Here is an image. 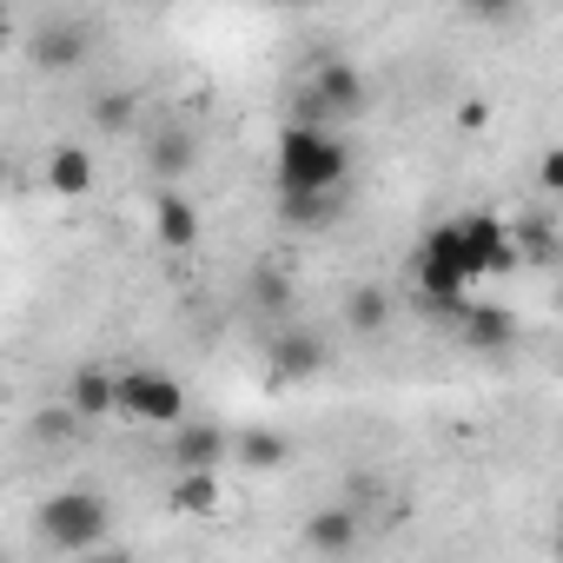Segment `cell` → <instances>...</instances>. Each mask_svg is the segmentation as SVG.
I'll list each match as a JSON object with an SVG mask.
<instances>
[{
  "label": "cell",
  "instance_id": "e0dca14e",
  "mask_svg": "<svg viewBox=\"0 0 563 563\" xmlns=\"http://www.w3.org/2000/svg\"><path fill=\"white\" fill-rule=\"evenodd\" d=\"M225 451H232L239 464H252V471H278V464H286V457H292V444H286V431H265V424H258V431H239V438H232Z\"/></svg>",
  "mask_w": 563,
  "mask_h": 563
},
{
  "label": "cell",
  "instance_id": "9c48e42d",
  "mask_svg": "<svg viewBox=\"0 0 563 563\" xmlns=\"http://www.w3.org/2000/svg\"><path fill=\"white\" fill-rule=\"evenodd\" d=\"M93 179H100V159H93L80 140H67V146L47 153V192H54V199H87Z\"/></svg>",
  "mask_w": 563,
  "mask_h": 563
},
{
  "label": "cell",
  "instance_id": "d4e9b609",
  "mask_svg": "<svg viewBox=\"0 0 563 563\" xmlns=\"http://www.w3.org/2000/svg\"><path fill=\"white\" fill-rule=\"evenodd\" d=\"M8 186H14V173H8V159H0V192H8Z\"/></svg>",
  "mask_w": 563,
  "mask_h": 563
},
{
  "label": "cell",
  "instance_id": "7c38bea8",
  "mask_svg": "<svg viewBox=\"0 0 563 563\" xmlns=\"http://www.w3.org/2000/svg\"><path fill=\"white\" fill-rule=\"evenodd\" d=\"M225 444H232V438H225L219 424H186V418H179L173 464H179V471H219V464H225Z\"/></svg>",
  "mask_w": 563,
  "mask_h": 563
},
{
  "label": "cell",
  "instance_id": "7a4b0ae2",
  "mask_svg": "<svg viewBox=\"0 0 563 563\" xmlns=\"http://www.w3.org/2000/svg\"><path fill=\"white\" fill-rule=\"evenodd\" d=\"M34 523H41V543H47V550H100L113 510H107L100 490L74 484V490H54V497L34 510Z\"/></svg>",
  "mask_w": 563,
  "mask_h": 563
},
{
  "label": "cell",
  "instance_id": "484cf974",
  "mask_svg": "<svg viewBox=\"0 0 563 563\" xmlns=\"http://www.w3.org/2000/svg\"><path fill=\"white\" fill-rule=\"evenodd\" d=\"M272 8H312V0H272Z\"/></svg>",
  "mask_w": 563,
  "mask_h": 563
},
{
  "label": "cell",
  "instance_id": "8fae6325",
  "mask_svg": "<svg viewBox=\"0 0 563 563\" xmlns=\"http://www.w3.org/2000/svg\"><path fill=\"white\" fill-rule=\"evenodd\" d=\"M358 537H365V523H358L352 504H325V510L306 517V550H319V556H345Z\"/></svg>",
  "mask_w": 563,
  "mask_h": 563
},
{
  "label": "cell",
  "instance_id": "ba28073f",
  "mask_svg": "<svg viewBox=\"0 0 563 563\" xmlns=\"http://www.w3.org/2000/svg\"><path fill=\"white\" fill-rule=\"evenodd\" d=\"M199 159H206V146H199V133H192V126H159V133L146 140V166H153L166 186L192 179V173H199Z\"/></svg>",
  "mask_w": 563,
  "mask_h": 563
},
{
  "label": "cell",
  "instance_id": "5bb4252c",
  "mask_svg": "<svg viewBox=\"0 0 563 563\" xmlns=\"http://www.w3.org/2000/svg\"><path fill=\"white\" fill-rule=\"evenodd\" d=\"M245 299H252V312H265V319H286L292 299H299V278H292V272H278V265H258V272H252V286H245Z\"/></svg>",
  "mask_w": 563,
  "mask_h": 563
},
{
  "label": "cell",
  "instance_id": "3957f363",
  "mask_svg": "<svg viewBox=\"0 0 563 563\" xmlns=\"http://www.w3.org/2000/svg\"><path fill=\"white\" fill-rule=\"evenodd\" d=\"M113 411L146 418V424H179V418H186V385H179L173 372H153V365L120 372V378H113Z\"/></svg>",
  "mask_w": 563,
  "mask_h": 563
},
{
  "label": "cell",
  "instance_id": "30bf717a",
  "mask_svg": "<svg viewBox=\"0 0 563 563\" xmlns=\"http://www.w3.org/2000/svg\"><path fill=\"white\" fill-rule=\"evenodd\" d=\"M153 232H159V245H166V252H192L206 225H199V206H192L179 186H166V192L153 199Z\"/></svg>",
  "mask_w": 563,
  "mask_h": 563
},
{
  "label": "cell",
  "instance_id": "44dd1931",
  "mask_svg": "<svg viewBox=\"0 0 563 563\" xmlns=\"http://www.w3.org/2000/svg\"><path fill=\"white\" fill-rule=\"evenodd\" d=\"M74 424H80V411H74V405H54V411L34 418V438H41V444H60V438H74Z\"/></svg>",
  "mask_w": 563,
  "mask_h": 563
},
{
  "label": "cell",
  "instance_id": "603a6c76",
  "mask_svg": "<svg viewBox=\"0 0 563 563\" xmlns=\"http://www.w3.org/2000/svg\"><path fill=\"white\" fill-rule=\"evenodd\" d=\"M537 186H543V192H563V153H556V146L543 153V166H537Z\"/></svg>",
  "mask_w": 563,
  "mask_h": 563
},
{
  "label": "cell",
  "instance_id": "7402d4cb",
  "mask_svg": "<svg viewBox=\"0 0 563 563\" xmlns=\"http://www.w3.org/2000/svg\"><path fill=\"white\" fill-rule=\"evenodd\" d=\"M457 8H464L471 21H490V27H504V21H517V14H523V0H457Z\"/></svg>",
  "mask_w": 563,
  "mask_h": 563
},
{
  "label": "cell",
  "instance_id": "52a82bcc",
  "mask_svg": "<svg viewBox=\"0 0 563 563\" xmlns=\"http://www.w3.org/2000/svg\"><path fill=\"white\" fill-rule=\"evenodd\" d=\"M451 332H457V345H464V352L497 358V352H510V345H517V332H523V325H517V312H510V306H477V299H471V306H464V319H457Z\"/></svg>",
  "mask_w": 563,
  "mask_h": 563
},
{
  "label": "cell",
  "instance_id": "6da1fadb",
  "mask_svg": "<svg viewBox=\"0 0 563 563\" xmlns=\"http://www.w3.org/2000/svg\"><path fill=\"white\" fill-rule=\"evenodd\" d=\"M352 179V146L339 126H299L286 120L278 133V192H345Z\"/></svg>",
  "mask_w": 563,
  "mask_h": 563
},
{
  "label": "cell",
  "instance_id": "d6986e66",
  "mask_svg": "<svg viewBox=\"0 0 563 563\" xmlns=\"http://www.w3.org/2000/svg\"><path fill=\"white\" fill-rule=\"evenodd\" d=\"M173 510H186V517H212V510H219V484H212V471H179V484H173Z\"/></svg>",
  "mask_w": 563,
  "mask_h": 563
},
{
  "label": "cell",
  "instance_id": "cb8c5ba5",
  "mask_svg": "<svg viewBox=\"0 0 563 563\" xmlns=\"http://www.w3.org/2000/svg\"><path fill=\"white\" fill-rule=\"evenodd\" d=\"M0 41H14V21H8V0H0Z\"/></svg>",
  "mask_w": 563,
  "mask_h": 563
},
{
  "label": "cell",
  "instance_id": "2e32d148",
  "mask_svg": "<svg viewBox=\"0 0 563 563\" xmlns=\"http://www.w3.org/2000/svg\"><path fill=\"white\" fill-rule=\"evenodd\" d=\"M67 405H74L80 418H113V372L80 365V372H74V385H67Z\"/></svg>",
  "mask_w": 563,
  "mask_h": 563
},
{
  "label": "cell",
  "instance_id": "ffe728a7",
  "mask_svg": "<svg viewBox=\"0 0 563 563\" xmlns=\"http://www.w3.org/2000/svg\"><path fill=\"white\" fill-rule=\"evenodd\" d=\"M510 245H517V258L550 265V258H556V225H550V219H523V225H510Z\"/></svg>",
  "mask_w": 563,
  "mask_h": 563
},
{
  "label": "cell",
  "instance_id": "5b68a950",
  "mask_svg": "<svg viewBox=\"0 0 563 563\" xmlns=\"http://www.w3.org/2000/svg\"><path fill=\"white\" fill-rule=\"evenodd\" d=\"M332 365V345L319 339V332H306V325H286L272 339V378L278 385H306V378H319Z\"/></svg>",
  "mask_w": 563,
  "mask_h": 563
},
{
  "label": "cell",
  "instance_id": "ac0fdd59",
  "mask_svg": "<svg viewBox=\"0 0 563 563\" xmlns=\"http://www.w3.org/2000/svg\"><path fill=\"white\" fill-rule=\"evenodd\" d=\"M93 126L100 133H133L140 126V87H107L93 100Z\"/></svg>",
  "mask_w": 563,
  "mask_h": 563
},
{
  "label": "cell",
  "instance_id": "9a60e30c",
  "mask_svg": "<svg viewBox=\"0 0 563 563\" xmlns=\"http://www.w3.org/2000/svg\"><path fill=\"white\" fill-rule=\"evenodd\" d=\"M345 325H352L358 339H378V332L391 325V292H385V286H352V299H345Z\"/></svg>",
  "mask_w": 563,
  "mask_h": 563
},
{
  "label": "cell",
  "instance_id": "4fadbf2b",
  "mask_svg": "<svg viewBox=\"0 0 563 563\" xmlns=\"http://www.w3.org/2000/svg\"><path fill=\"white\" fill-rule=\"evenodd\" d=\"M345 192H278V225H292V232H325L339 219Z\"/></svg>",
  "mask_w": 563,
  "mask_h": 563
},
{
  "label": "cell",
  "instance_id": "8992f818",
  "mask_svg": "<svg viewBox=\"0 0 563 563\" xmlns=\"http://www.w3.org/2000/svg\"><path fill=\"white\" fill-rule=\"evenodd\" d=\"M306 87H312V100L325 107V120H332V126H339V120H358V113H365V100H372V87H365V74H358L352 60H325Z\"/></svg>",
  "mask_w": 563,
  "mask_h": 563
},
{
  "label": "cell",
  "instance_id": "277c9868",
  "mask_svg": "<svg viewBox=\"0 0 563 563\" xmlns=\"http://www.w3.org/2000/svg\"><path fill=\"white\" fill-rule=\"evenodd\" d=\"M93 47H100L93 21H47V27H34L27 60H34V74H80L93 60Z\"/></svg>",
  "mask_w": 563,
  "mask_h": 563
}]
</instances>
